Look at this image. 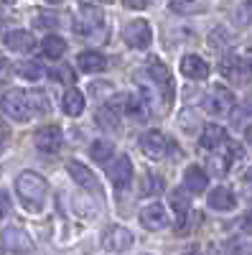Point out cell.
I'll use <instances>...</instances> for the list:
<instances>
[{
  "mask_svg": "<svg viewBox=\"0 0 252 255\" xmlns=\"http://www.w3.org/2000/svg\"><path fill=\"white\" fill-rule=\"evenodd\" d=\"M156 189H161V181L156 179V174H145V179H143V191H156Z\"/></svg>",
  "mask_w": 252,
  "mask_h": 255,
  "instance_id": "obj_32",
  "label": "cell"
},
{
  "mask_svg": "<svg viewBox=\"0 0 252 255\" xmlns=\"http://www.w3.org/2000/svg\"><path fill=\"white\" fill-rule=\"evenodd\" d=\"M242 227H245L247 232H252V212H247V215H245V220H242Z\"/></svg>",
  "mask_w": 252,
  "mask_h": 255,
  "instance_id": "obj_38",
  "label": "cell"
},
{
  "mask_svg": "<svg viewBox=\"0 0 252 255\" xmlns=\"http://www.w3.org/2000/svg\"><path fill=\"white\" fill-rule=\"evenodd\" d=\"M5 46H8L10 51H15V54H28V51H33V46H36V38H33V33H28V31L13 28V31L5 33Z\"/></svg>",
  "mask_w": 252,
  "mask_h": 255,
  "instance_id": "obj_14",
  "label": "cell"
},
{
  "mask_svg": "<svg viewBox=\"0 0 252 255\" xmlns=\"http://www.w3.org/2000/svg\"><path fill=\"white\" fill-rule=\"evenodd\" d=\"M41 51H44L46 59H61V56L67 54V41L51 33V36L44 38V44H41Z\"/></svg>",
  "mask_w": 252,
  "mask_h": 255,
  "instance_id": "obj_24",
  "label": "cell"
},
{
  "mask_svg": "<svg viewBox=\"0 0 252 255\" xmlns=\"http://www.w3.org/2000/svg\"><path fill=\"white\" fill-rule=\"evenodd\" d=\"M36 26H38V28H56V18H51V15H38V18H36Z\"/></svg>",
  "mask_w": 252,
  "mask_h": 255,
  "instance_id": "obj_34",
  "label": "cell"
},
{
  "mask_svg": "<svg viewBox=\"0 0 252 255\" xmlns=\"http://www.w3.org/2000/svg\"><path fill=\"white\" fill-rule=\"evenodd\" d=\"M168 222H171V217H168V209L163 204H148L143 212H140V225L145 230H151V232H158V230H166Z\"/></svg>",
  "mask_w": 252,
  "mask_h": 255,
  "instance_id": "obj_11",
  "label": "cell"
},
{
  "mask_svg": "<svg viewBox=\"0 0 252 255\" xmlns=\"http://www.w3.org/2000/svg\"><path fill=\"white\" fill-rule=\"evenodd\" d=\"M232 108H235V95L227 87H222V84H214L204 97V110L212 115H229Z\"/></svg>",
  "mask_w": 252,
  "mask_h": 255,
  "instance_id": "obj_5",
  "label": "cell"
},
{
  "mask_svg": "<svg viewBox=\"0 0 252 255\" xmlns=\"http://www.w3.org/2000/svg\"><path fill=\"white\" fill-rule=\"evenodd\" d=\"M227 140V130L222 125L217 123H209L204 125V130H201V138H199V145L204 148V151H217V148H222Z\"/></svg>",
  "mask_w": 252,
  "mask_h": 255,
  "instance_id": "obj_16",
  "label": "cell"
},
{
  "mask_svg": "<svg viewBox=\"0 0 252 255\" xmlns=\"http://www.w3.org/2000/svg\"><path fill=\"white\" fill-rule=\"evenodd\" d=\"M10 215V199L5 191H0V217H8Z\"/></svg>",
  "mask_w": 252,
  "mask_h": 255,
  "instance_id": "obj_35",
  "label": "cell"
},
{
  "mask_svg": "<svg viewBox=\"0 0 252 255\" xmlns=\"http://www.w3.org/2000/svg\"><path fill=\"white\" fill-rule=\"evenodd\" d=\"M15 191L20 197V204L33 209V212H38V209H44V204H46L49 186H46V181L41 179L38 174L23 171V174H18V179H15Z\"/></svg>",
  "mask_w": 252,
  "mask_h": 255,
  "instance_id": "obj_1",
  "label": "cell"
},
{
  "mask_svg": "<svg viewBox=\"0 0 252 255\" xmlns=\"http://www.w3.org/2000/svg\"><path fill=\"white\" fill-rule=\"evenodd\" d=\"M183 186L188 191H194V194H201V191H206L209 186V176L201 166H188L183 171Z\"/></svg>",
  "mask_w": 252,
  "mask_h": 255,
  "instance_id": "obj_18",
  "label": "cell"
},
{
  "mask_svg": "<svg viewBox=\"0 0 252 255\" xmlns=\"http://www.w3.org/2000/svg\"><path fill=\"white\" fill-rule=\"evenodd\" d=\"M74 33L82 38H92V41H102L107 38V23L97 10H84L74 18Z\"/></svg>",
  "mask_w": 252,
  "mask_h": 255,
  "instance_id": "obj_4",
  "label": "cell"
},
{
  "mask_svg": "<svg viewBox=\"0 0 252 255\" xmlns=\"http://www.w3.org/2000/svg\"><path fill=\"white\" fill-rule=\"evenodd\" d=\"M245 176H247V181H252V168H250V171H247Z\"/></svg>",
  "mask_w": 252,
  "mask_h": 255,
  "instance_id": "obj_40",
  "label": "cell"
},
{
  "mask_svg": "<svg viewBox=\"0 0 252 255\" xmlns=\"http://www.w3.org/2000/svg\"><path fill=\"white\" fill-rule=\"evenodd\" d=\"M13 64L8 61V59H3V56H0V84H8L10 79H13Z\"/></svg>",
  "mask_w": 252,
  "mask_h": 255,
  "instance_id": "obj_31",
  "label": "cell"
},
{
  "mask_svg": "<svg viewBox=\"0 0 252 255\" xmlns=\"http://www.w3.org/2000/svg\"><path fill=\"white\" fill-rule=\"evenodd\" d=\"M151 0H122V5L125 8H133V10H140V8H145Z\"/></svg>",
  "mask_w": 252,
  "mask_h": 255,
  "instance_id": "obj_36",
  "label": "cell"
},
{
  "mask_svg": "<svg viewBox=\"0 0 252 255\" xmlns=\"http://www.w3.org/2000/svg\"><path fill=\"white\" fill-rule=\"evenodd\" d=\"M61 130H59V125H44V128H38L36 135H33V143L38 151H44V153H59V148H61Z\"/></svg>",
  "mask_w": 252,
  "mask_h": 255,
  "instance_id": "obj_12",
  "label": "cell"
},
{
  "mask_svg": "<svg viewBox=\"0 0 252 255\" xmlns=\"http://www.w3.org/2000/svg\"><path fill=\"white\" fill-rule=\"evenodd\" d=\"M18 72H20V77L28 79V82H36L41 74H44V69H41V64H36V61H23V64L18 67Z\"/></svg>",
  "mask_w": 252,
  "mask_h": 255,
  "instance_id": "obj_28",
  "label": "cell"
},
{
  "mask_svg": "<svg viewBox=\"0 0 252 255\" xmlns=\"http://www.w3.org/2000/svg\"><path fill=\"white\" fill-rule=\"evenodd\" d=\"M242 115H252V95L245 100V105H242Z\"/></svg>",
  "mask_w": 252,
  "mask_h": 255,
  "instance_id": "obj_37",
  "label": "cell"
},
{
  "mask_svg": "<svg viewBox=\"0 0 252 255\" xmlns=\"http://www.w3.org/2000/svg\"><path fill=\"white\" fill-rule=\"evenodd\" d=\"M97 125L102 128V130H117L120 128V120H122V115H120V110L115 108V105H104V108H99L97 110Z\"/></svg>",
  "mask_w": 252,
  "mask_h": 255,
  "instance_id": "obj_22",
  "label": "cell"
},
{
  "mask_svg": "<svg viewBox=\"0 0 252 255\" xmlns=\"http://www.w3.org/2000/svg\"><path fill=\"white\" fill-rule=\"evenodd\" d=\"M89 156H92L94 163L107 166V161L115 156V145L107 143V140H97V143H92V148H89Z\"/></svg>",
  "mask_w": 252,
  "mask_h": 255,
  "instance_id": "obj_25",
  "label": "cell"
},
{
  "mask_svg": "<svg viewBox=\"0 0 252 255\" xmlns=\"http://www.w3.org/2000/svg\"><path fill=\"white\" fill-rule=\"evenodd\" d=\"M168 148H171V143H168V138L161 130H145L140 135V151L145 153V158H151V161L166 158Z\"/></svg>",
  "mask_w": 252,
  "mask_h": 255,
  "instance_id": "obj_8",
  "label": "cell"
},
{
  "mask_svg": "<svg viewBox=\"0 0 252 255\" xmlns=\"http://www.w3.org/2000/svg\"><path fill=\"white\" fill-rule=\"evenodd\" d=\"M49 3H54V5H56V3H64V0H49Z\"/></svg>",
  "mask_w": 252,
  "mask_h": 255,
  "instance_id": "obj_41",
  "label": "cell"
},
{
  "mask_svg": "<svg viewBox=\"0 0 252 255\" xmlns=\"http://www.w3.org/2000/svg\"><path fill=\"white\" fill-rule=\"evenodd\" d=\"M122 38L125 44L133 46V49H148L151 41H153V31H151V23L148 20H130L128 26L122 28Z\"/></svg>",
  "mask_w": 252,
  "mask_h": 255,
  "instance_id": "obj_7",
  "label": "cell"
},
{
  "mask_svg": "<svg viewBox=\"0 0 252 255\" xmlns=\"http://www.w3.org/2000/svg\"><path fill=\"white\" fill-rule=\"evenodd\" d=\"M148 77L156 82V87L161 90L166 105H171V102H173V95H176V87H173L171 72H168V67H166L161 59H151V61H148Z\"/></svg>",
  "mask_w": 252,
  "mask_h": 255,
  "instance_id": "obj_6",
  "label": "cell"
},
{
  "mask_svg": "<svg viewBox=\"0 0 252 255\" xmlns=\"http://www.w3.org/2000/svg\"><path fill=\"white\" fill-rule=\"evenodd\" d=\"M107 174H110V181H112L117 189L130 186V181H133V161H130L128 156L110 158V161H107Z\"/></svg>",
  "mask_w": 252,
  "mask_h": 255,
  "instance_id": "obj_10",
  "label": "cell"
},
{
  "mask_svg": "<svg viewBox=\"0 0 252 255\" xmlns=\"http://www.w3.org/2000/svg\"><path fill=\"white\" fill-rule=\"evenodd\" d=\"M28 102H31L33 115H36V113H41V115H46V113H49V100L44 97V92L31 90V92H28Z\"/></svg>",
  "mask_w": 252,
  "mask_h": 255,
  "instance_id": "obj_27",
  "label": "cell"
},
{
  "mask_svg": "<svg viewBox=\"0 0 252 255\" xmlns=\"http://www.w3.org/2000/svg\"><path fill=\"white\" fill-rule=\"evenodd\" d=\"M237 23H240V26L252 23V0H247V3H242V5L237 8Z\"/></svg>",
  "mask_w": 252,
  "mask_h": 255,
  "instance_id": "obj_30",
  "label": "cell"
},
{
  "mask_svg": "<svg viewBox=\"0 0 252 255\" xmlns=\"http://www.w3.org/2000/svg\"><path fill=\"white\" fill-rule=\"evenodd\" d=\"M0 108L3 113L15 120V123H28L33 118V110H31V102H28V92L23 90H10L0 97Z\"/></svg>",
  "mask_w": 252,
  "mask_h": 255,
  "instance_id": "obj_3",
  "label": "cell"
},
{
  "mask_svg": "<svg viewBox=\"0 0 252 255\" xmlns=\"http://www.w3.org/2000/svg\"><path fill=\"white\" fill-rule=\"evenodd\" d=\"M79 67L87 72V74H97V72H102L104 67H107V59H104V54L89 49V51H82L79 54Z\"/></svg>",
  "mask_w": 252,
  "mask_h": 255,
  "instance_id": "obj_23",
  "label": "cell"
},
{
  "mask_svg": "<svg viewBox=\"0 0 252 255\" xmlns=\"http://www.w3.org/2000/svg\"><path fill=\"white\" fill-rule=\"evenodd\" d=\"M10 135H13L10 125H8L3 118H0V145H3V143H8V140H10Z\"/></svg>",
  "mask_w": 252,
  "mask_h": 255,
  "instance_id": "obj_33",
  "label": "cell"
},
{
  "mask_svg": "<svg viewBox=\"0 0 252 255\" xmlns=\"http://www.w3.org/2000/svg\"><path fill=\"white\" fill-rule=\"evenodd\" d=\"M206 202H209V207H212V209H219V212H229V209L237 207V197L227 186H217L212 194H209Z\"/></svg>",
  "mask_w": 252,
  "mask_h": 255,
  "instance_id": "obj_19",
  "label": "cell"
},
{
  "mask_svg": "<svg viewBox=\"0 0 252 255\" xmlns=\"http://www.w3.org/2000/svg\"><path fill=\"white\" fill-rule=\"evenodd\" d=\"M51 77L56 79V82H64V84H74V72H72V67H67V64H64V67H56L54 72H51Z\"/></svg>",
  "mask_w": 252,
  "mask_h": 255,
  "instance_id": "obj_29",
  "label": "cell"
},
{
  "mask_svg": "<svg viewBox=\"0 0 252 255\" xmlns=\"http://www.w3.org/2000/svg\"><path fill=\"white\" fill-rule=\"evenodd\" d=\"M125 110L138 120H148L153 115V105L145 95H128L125 97Z\"/></svg>",
  "mask_w": 252,
  "mask_h": 255,
  "instance_id": "obj_17",
  "label": "cell"
},
{
  "mask_svg": "<svg viewBox=\"0 0 252 255\" xmlns=\"http://www.w3.org/2000/svg\"><path fill=\"white\" fill-rule=\"evenodd\" d=\"M102 245L110 253H125L133 248V235H130V230H125L120 225H110L102 232Z\"/></svg>",
  "mask_w": 252,
  "mask_h": 255,
  "instance_id": "obj_9",
  "label": "cell"
},
{
  "mask_svg": "<svg viewBox=\"0 0 252 255\" xmlns=\"http://www.w3.org/2000/svg\"><path fill=\"white\" fill-rule=\"evenodd\" d=\"M219 72L224 74L227 82H232L235 87H245L252 79V61L242 54H227L219 61Z\"/></svg>",
  "mask_w": 252,
  "mask_h": 255,
  "instance_id": "obj_2",
  "label": "cell"
},
{
  "mask_svg": "<svg viewBox=\"0 0 252 255\" xmlns=\"http://www.w3.org/2000/svg\"><path fill=\"white\" fill-rule=\"evenodd\" d=\"M82 3H107V0H82Z\"/></svg>",
  "mask_w": 252,
  "mask_h": 255,
  "instance_id": "obj_39",
  "label": "cell"
},
{
  "mask_svg": "<svg viewBox=\"0 0 252 255\" xmlns=\"http://www.w3.org/2000/svg\"><path fill=\"white\" fill-rule=\"evenodd\" d=\"M3 250H10V253H31L33 250V243L31 238L26 235L23 230H18V227H10L3 232Z\"/></svg>",
  "mask_w": 252,
  "mask_h": 255,
  "instance_id": "obj_13",
  "label": "cell"
},
{
  "mask_svg": "<svg viewBox=\"0 0 252 255\" xmlns=\"http://www.w3.org/2000/svg\"><path fill=\"white\" fill-rule=\"evenodd\" d=\"M67 168H69V174H72V179H74L77 184H82L84 189H92V191H97V189H99V181L94 179V174L89 171L87 166H82V163L72 161V163H67Z\"/></svg>",
  "mask_w": 252,
  "mask_h": 255,
  "instance_id": "obj_21",
  "label": "cell"
},
{
  "mask_svg": "<svg viewBox=\"0 0 252 255\" xmlns=\"http://www.w3.org/2000/svg\"><path fill=\"white\" fill-rule=\"evenodd\" d=\"M188 197L183 194L181 189H176L173 194H171V207L176 209V215H178V230H181V225H183V220H186V215H188Z\"/></svg>",
  "mask_w": 252,
  "mask_h": 255,
  "instance_id": "obj_26",
  "label": "cell"
},
{
  "mask_svg": "<svg viewBox=\"0 0 252 255\" xmlns=\"http://www.w3.org/2000/svg\"><path fill=\"white\" fill-rule=\"evenodd\" d=\"M84 105H87V100H84V92H79V90H69V92H64V97H61V110H64V115H69V118L82 115Z\"/></svg>",
  "mask_w": 252,
  "mask_h": 255,
  "instance_id": "obj_20",
  "label": "cell"
},
{
  "mask_svg": "<svg viewBox=\"0 0 252 255\" xmlns=\"http://www.w3.org/2000/svg\"><path fill=\"white\" fill-rule=\"evenodd\" d=\"M181 74L188 77V79L201 82V79L209 77V64H206L201 56H196V54H186V56L181 59Z\"/></svg>",
  "mask_w": 252,
  "mask_h": 255,
  "instance_id": "obj_15",
  "label": "cell"
}]
</instances>
